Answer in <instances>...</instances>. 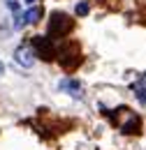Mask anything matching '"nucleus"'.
Wrapping results in <instances>:
<instances>
[{"mask_svg": "<svg viewBox=\"0 0 146 150\" xmlns=\"http://www.w3.org/2000/svg\"><path fill=\"white\" fill-rule=\"evenodd\" d=\"M72 19L67 16V14H60V12H56L51 14V19H49V30H47V37L49 39H58V37H65L70 30H72Z\"/></svg>", "mask_w": 146, "mask_h": 150, "instance_id": "1", "label": "nucleus"}, {"mask_svg": "<svg viewBox=\"0 0 146 150\" xmlns=\"http://www.w3.org/2000/svg\"><path fill=\"white\" fill-rule=\"evenodd\" d=\"M56 58L60 60V65H63L65 69H74V67L81 62V51H79V46H77L74 42H70V44L56 49Z\"/></svg>", "mask_w": 146, "mask_h": 150, "instance_id": "2", "label": "nucleus"}, {"mask_svg": "<svg viewBox=\"0 0 146 150\" xmlns=\"http://www.w3.org/2000/svg\"><path fill=\"white\" fill-rule=\"evenodd\" d=\"M33 53L35 56H39L42 60H54L56 58V46H54V39H49L47 35L42 37V35H37V37H33Z\"/></svg>", "mask_w": 146, "mask_h": 150, "instance_id": "3", "label": "nucleus"}, {"mask_svg": "<svg viewBox=\"0 0 146 150\" xmlns=\"http://www.w3.org/2000/svg\"><path fill=\"white\" fill-rule=\"evenodd\" d=\"M14 60H16L21 67H33L35 65V53H33V49L30 46H19L16 51H14Z\"/></svg>", "mask_w": 146, "mask_h": 150, "instance_id": "4", "label": "nucleus"}, {"mask_svg": "<svg viewBox=\"0 0 146 150\" xmlns=\"http://www.w3.org/2000/svg\"><path fill=\"white\" fill-rule=\"evenodd\" d=\"M60 90H70L72 97H81V83L74 79H63L60 81Z\"/></svg>", "mask_w": 146, "mask_h": 150, "instance_id": "5", "label": "nucleus"}, {"mask_svg": "<svg viewBox=\"0 0 146 150\" xmlns=\"http://www.w3.org/2000/svg\"><path fill=\"white\" fill-rule=\"evenodd\" d=\"M39 16H42V9H39V7H33V9H28L21 19H23V25H28V23H37Z\"/></svg>", "mask_w": 146, "mask_h": 150, "instance_id": "6", "label": "nucleus"}, {"mask_svg": "<svg viewBox=\"0 0 146 150\" xmlns=\"http://www.w3.org/2000/svg\"><path fill=\"white\" fill-rule=\"evenodd\" d=\"M132 90H135V95H137V99H139L142 104H146V76L132 86Z\"/></svg>", "mask_w": 146, "mask_h": 150, "instance_id": "7", "label": "nucleus"}, {"mask_svg": "<svg viewBox=\"0 0 146 150\" xmlns=\"http://www.w3.org/2000/svg\"><path fill=\"white\" fill-rule=\"evenodd\" d=\"M77 14H79V16H86V14H88V5H86V2H79V5H77Z\"/></svg>", "mask_w": 146, "mask_h": 150, "instance_id": "8", "label": "nucleus"}, {"mask_svg": "<svg viewBox=\"0 0 146 150\" xmlns=\"http://www.w3.org/2000/svg\"><path fill=\"white\" fill-rule=\"evenodd\" d=\"M23 2H28V5H35L37 0H23Z\"/></svg>", "mask_w": 146, "mask_h": 150, "instance_id": "9", "label": "nucleus"}, {"mask_svg": "<svg viewBox=\"0 0 146 150\" xmlns=\"http://www.w3.org/2000/svg\"><path fill=\"white\" fill-rule=\"evenodd\" d=\"M2 69H5V67H2V62H0V74H2Z\"/></svg>", "mask_w": 146, "mask_h": 150, "instance_id": "10", "label": "nucleus"}]
</instances>
